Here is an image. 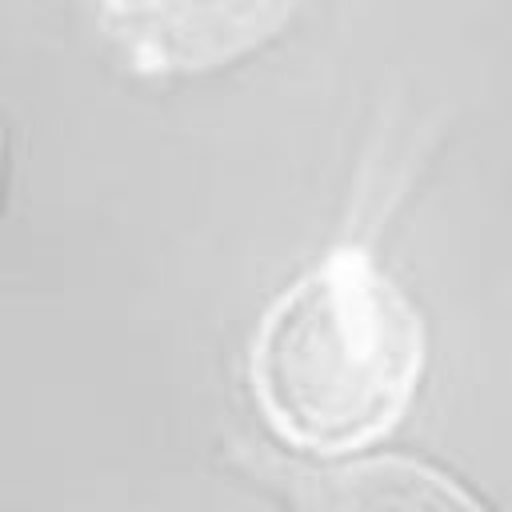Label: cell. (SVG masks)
I'll return each instance as SVG.
<instances>
[{
    "mask_svg": "<svg viewBox=\"0 0 512 512\" xmlns=\"http://www.w3.org/2000/svg\"><path fill=\"white\" fill-rule=\"evenodd\" d=\"M420 352L408 300L360 252H336L264 312L252 392L288 444L348 452L400 420Z\"/></svg>",
    "mask_w": 512,
    "mask_h": 512,
    "instance_id": "cell-1",
    "label": "cell"
},
{
    "mask_svg": "<svg viewBox=\"0 0 512 512\" xmlns=\"http://www.w3.org/2000/svg\"><path fill=\"white\" fill-rule=\"evenodd\" d=\"M140 72H208L264 44L296 0H88Z\"/></svg>",
    "mask_w": 512,
    "mask_h": 512,
    "instance_id": "cell-2",
    "label": "cell"
},
{
    "mask_svg": "<svg viewBox=\"0 0 512 512\" xmlns=\"http://www.w3.org/2000/svg\"><path fill=\"white\" fill-rule=\"evenodd\" d=\"M300 512H480L436 472L408 460H368L292 476Z\"/></svg>",
    "mask_w": 512,
    "mask_h": 512,
    "instance_id": "cell-3",
    "label": "cell"
}]
</instances>
